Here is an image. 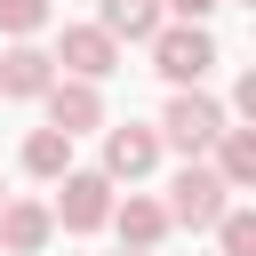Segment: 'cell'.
<instances>
[{"mask_svg":"<svg viewBox=\"0 0 256 256\" xmlns=\"http://www.w3.org/2000/svg\"><path fill=\"white\" fill-rule=\"evenodd\" d=\"M160 8H168V16H184V24H208L224 0H160Z\"/></svg>","mask_w":256,"mask_h":256,"instance_id":"16","label":"cell"},{"mask_svg":"<svg viewBox=\"0 0 256 256\" xmlns=\"http://www.w3.org/2000/svg\"><path fill=\"white\" fill-rule=\"evenodd\" d=\"M0 200H8V184H0Z\"/></svg>","mask_w":256,"mask_h":256,"instance_id":"18","label":"cell"},{"mask_svg":"<svg viewBox=\"0 0 256 256\" xmlns=\"http://www.w3.org/2000/svg\"><path fill=\"white\" fill-rule=\"evenodd\" d=\"M120 256H152V248H128V240H120Z\"/></svg>","mask_w":256,"mask_h":256,"instance_id":"17","label":"cell"},{"mask_svg":"<svg viewBox=\"0 0 256 256\" xmlns=\"http://www.w3.org/2000/svg\"><path fill=\"white\" fill-rule=\"evenodd\" d=\"M144 48H152V72H160L168 88H200V80L216 72V40H208V24L160 16V32H152Z\"/></svg>","mask_w":256,"mask_h":256,"instance_id":"1","label":"cell"},{"mask_svg":"<svg viewBox=\"0 0 256 256\" xmlns=\"http://www.w3.org/2000/svg\"><path fill=\"white\" fill-rule=\"evenodd\" d=\"M24 168L56 184V176L72 168V136H64V128H32V136H24Z\"/></svg>","mask_w":256,"mask_h":256,"instance_id":"13","label":"cell"},{"mask_svg":"<svg viewBox=\"0 0 256 256\" xmlns=\"http://www.w3.org/2000/svg\"><path fill=\"white\" fill-rule=\"evenodd\" d=\"M224 200H232V184H224V176H216V168L192 152V160L168 176V200H160V208H168V224H184V232H208V224L224 216Z\"/></svg>","mask_w":256,"mask_h":256,"instance_id":"2","label":"cell"},{"mask_svg":"<svg viewBox=\"0 0 256 256\" xmlns=\"http://www.w3.org/2000/svg\"><path fill=\"white\" fill-rule=\"evenodd\" d=\"M48 216H56L64 232H104V216H112V176H104V168H64Z\"/></svg>","mask_w":256,"mask_h":256,"instance_id":"4","label":"cell"},{"mask_svg":"<svg viewBox=\"0 0 256 256\" xmlns=\"http://www.w3.org/2000/svg\"><path fill=\"white\" fill-rule=\"evenodd\" d=\"M48 232H56V216H48L40 200H0V248H8V256H40Z\"/></svg>","mask_w":256,"mask_h":256,"instance_id":"9","label":"cell"},{"mask_svg":"<svg viewBox=\"0 0 256 256\" xmlns=\"http://www.w3.org/2000/svg\"><path fill=\"white\" fill-rule=\"evenodd\" d=\"M160 16H168L160 0H96V24H104L112 40H152Z\"/></svg>","mask_w":256,"mask_h":256,"instance_id":"12","label":"cell"},{"mask_svg":"<svg viewBox=\"0 0 256 256\" xmlns=\"http://www.w3.org/2000/svg\"><path fill=\"white\" fill-rule=\"evenodd\" d=\"M104 224H112L128 248H160V240L176 232V224H168V208H160V200H144V192H128V200L112 192V216H104Z\"/></svg>","mask_w":256,"mask_h":256,"instance_id":"8","label":"cell"},{"mask_svg":"<svg viewBox=\"0 0 256 256\" xmlns=\"http://www.w3.org/2000/svg\"><path fill=\"white\" fill-rule=\"evenodd\" d=\"M216 128H224V104H216L208 88H176V96H168V112H160V144H176L184 160H192V152H208V144H216Z\"/></svg>","mask_w":256,"mask_h":256,"instance_id":"3","label":"cell"},{"mask_svg":"<svg viewBox=\"0 0 256 256\" xmlns=\"http://www.w3.org/2000/svg\"><path fill=\"white\" fill-rule=\"evenodd\" d=\"M40 24H48V0H0V32L8 40H32Z\"/></svg>","mask_w":256,"mask_h":256,"instance_id":"15","label":"cell"},{"mask_svg":"<svg viewBox=\"0 0 256 256\" xmlns=\"http://www.w3.org/2000/svg\"><path fill=\"white\" fill-rule=\"evenodd\" d=\"M56 64H64L72 80H104V72H120V40H112L104 24H64Z\"/></svg>","mask_w":256,"mask_h":256,"instance_id":"6","label":"cell"},{"mask_svg":"<svg viewBox=\"0 0 256 256\" xmlns=\"http://www.w3.org/2000/svg\"><path fill=\"white\" fill-rule=\"evenodd\" d=\"M160 152H168V144H160V128H136V120H128V128H104V176H112V184L152 176V168H160Z\"/></svg>","mask_w":256,"mask_h":256,"instance_id":"7","label":"cell"},{"mask_svg":"<svg viewBox=\"0 0 256 256\" xmlns=\"http://www.w3.org/2000/svg\"><path fill=\"white\" fill-rule=\"evenodd\" d=\"M56 80V56L48 48H32V40H16L8 56H0V96H16V104H32L40 88Z\"/></svg>","mask_w":256,"mask_h":256,"instance_id":"10","label":"cell"},{"mask_svg":"<svg viewBox=\"0 0 256 256\" xmlns=\"http://www.w3.org/2000/svg\"><path fill=\"white\" fill-rule=\"evenodd\" d=\"M40 104H48V128H64V136H88V128H104V96H96V80H72V72H56V80L40 88Z\"/></svg>","mask_w":256,"mask_h":256,"instance_id":"5","label":"cell"},{"mask_svg":"<svg viewBox=\"0 0 256 256\" xmlns=\"http://www.w3.org/2000/svg\"><path fill=\"white\" fill-rule=\"evenodd\" d=\"M208 232H216V256H256V208L224 200V216H216Z\"/></svg>","mask_w":256,"mask_h":256,"instance_id":"14","label":"cell"},{"mask_svg":"<svg viewBox=\"0 0 256 256\" xmlns=\"http://www.w3.org/2000/svg\"><path fill=\"white\" fill-rule=\"evenodd\" d=\"M208 152H216L208 168H216V176H224L232 192H248V184H256V128H232V120H224Z\"/></svg>","mask_w":256,"mask_h":256,"instance_id":"11","label":"cell"}]
</instances>
